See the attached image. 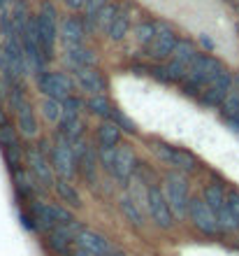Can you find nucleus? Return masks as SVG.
I'll use <instances>...</instances> for the list:
<instances>
[{
  "instance_id": "obj_1",
  "label": "nucleus",
  "mask_w": 239,
  "mask_h": 256,
  "mask_svg": "<svg viewBox=\"0 0 239 256\" xmlns=\"http://www.w3.org/2000/svg\"><path fill=\"white\" fill-rule=\"evenodd\" d=\"M226 70V66L219 61V58H214L209 54H200L193 66L188 68V74L184 77L181 82V88H184V94H191V96H198L205 91L207 84H212L221 72Z\"/></svg>"
},
{
  "instance_id": "obj_2",
  "label": "nucleus",
  "mask_w": 239,
  "mask_h": 256,
  "mask_svg": "<svg viewBox=\"0 0 239 256\" xmlns=\"http://www.w3.org/2000/svg\"><path fill=\"white\" fill-rule=\"evenodd\" d=\"M28 212H30V216H33V222H35V233H42V236H47L49 230H53L56 226L74 222L72 210L65 208L63 202L35 200Z\"/></svg>"
},
{
  "instance_id": "obj_3",
  "label": "nucleus",
  "mask_w": 239,
  "mask_h": 256,
  "mask_svg": "<svg viewBox=\"0 0 239 256\" xmlns=\"http://www.w3.org/2000/svg\"><path fill=\"white\" fill-rule=\"evenodd\" d=\"M163 194H165L170 208L177 219H188V205H191V186H188L186 172L172 170L163 177Z\"/></svg>"
},
{
  "instance_id": "obj_4",
  "label": "nucleus",
  "mask_w": 239,
  "mask_h": 256,
  "mask_svg": "<svg viewBox=\"0 0 239 256\" xmlns=\"http://www.w3.org/2000/svg\"><path fill=\"white\" fill-rule=\"evenodd\" d=\"M146 212H149L151 224L160 230H172L177 224V216H174L172 208L163 194V186H158V184L146 186Z\"/></svg>"
},
{
  "instance_id": "obj_5",
  "label": "nucleus",
  "mask_w": 239,
  "mask_h": 256,
  "mask_svg": "<svg viewBox=\"0 0 239 256\" xmlns=\"http://www.w3.org/2000/svg\"><path fill=\"white\" fill-rule=\"evenodd\" d=\"M188 222L200 236L205 238H216L221 236V226L216 222V214L212 208L205 202L202 196H191V205H188Z\"/></svg>"
},
{
  "instance_id": "obj_6",
  "label": "nucleus",
  "mask_w": 239,
  "mask_h": 256,
  "mask_svg": "<svg viewBox=\"0 0 239 256\" xmlns=\"http://www.w3.org/2000/svg\"><path fill=\"white\" fill-rule=\"evenodd\" d=\"M49 161H51V168H53V172H56V177H60V180H70V182H72L74 175L79 172L72 144H70L65 138H60V135L56 138L51 152H49Z\"/></svg>"
},
{
  "instance_id": "obj_7",
  "label": "nucleus",
  "mask_w": 239,
  "mask_h": 256,
  "mask_svg": "<svg viewBox=\"0 0 239 256\" xmlns=\"http://www.w3.org/2000/svg\"><path fill=\"white\" fill-rule=\"evenodd\" d=\"M84 228L81 222H70V224H63V226H56L53 230H49L44 236V247L49 250V254L53 256H67L70 250L74 247V240H77V233Z\"/></svg>"
},
{
  "instance_id": "obj_8",
  "label": "nucleus",
  "mask_w": 239,
  "mask_h": 256,
  "mask_svg": "<svg viewBox=\"0 0 239 256\" xmlns=\"http://www.w3.org/2000/svg\"><path fill=\"white\" fill-rule=\"evenodd\" d=\"M26 166L30 170V175L35 177V182L44 186V189H53L56 184V172L51 168V161L47 158V154L37 147H28L26 149Z\"/></svg>"
},
{
  "instance_id": "obj_9",
  "label": "nucleus",
  "mask_w": 239,
  "mask_h": 256,
  "mask_svg": "<svg viewBox=\"0 0 239 256\" xmlns=\"http://www.w3.org/2000/svg\"><path fill=\"white\" fill-rule=\"evenodd\" d=\"M37 86L44 94V98H56L60 102L72 96V82L63 72H42L37 77Z\"/></svg>"
},
{
  "instance_id": "obj_10",
  "label": "nucleus",
  "mask_w": 239,
  "mask_h": 256,
  "mask_svg": "<svg viewBox=\"0 0 239 256\" xmlns=\"http://www.w3.org/2000/svg\"><path fill=\"white\" fill-rule=\"evenodd\" d=\"M230 91H233V72L226 68L212 84L205 86V91L200 94V100L205 102L207 108H221L226 102V98L230 96Z\"/></svg>"
},
{
  "instance_id": "obj_11",
  "label": "nucleus",
  "mask_w": 239,
  "mask_h": 256,
  "mask_svg": "<svg viewBox=\"0 0 239 256\" xmlns=\"http://www.w3.org/2000/svg\"><path fill=\"white\" fill-rule=\"evenodd\" d=\"M156 154H158V158L165 163V166L179 170V172H193V170H198V158H195L191 152H186V149L158 144V147H156Z\"/></svg>"
},
{
  "instance_id": "obj_12",
  "label": "nucleus",
  "mask_w": 239,
  "mask_h": 256,
  "mask_svg": "<svg viewBox=\"0 0 239 256\" xmlns=\"http://www.w3.org/2000/svg\"><path fill=\"white\" fill-rule=\"evenodd\" d=\"M77 247L86 252L88 256H109L114 252V244L112 240H107L100 230H93V228H84L77 233V240H74Z\"/></svg>"
},
{
  "instance_id": "obj_13",
  "label": "nucleus",
  "mask_w": 239,
  "mask_h": 256,
  "mask_svg": "<svg viewBox=\"0 0 239 256\" xmlns=\"http://www.w3.org/2000/svg\"><path fill=\"white\" fill-rule=\"evenodd\" d=\"M156 38H153V42L149 44V56L151 58H156V61H165V58H172L174 54V47H177V35H174V30L170 26H165V24H156Z\"/></svg>"
},
{
  "instance_id": "obj_14",
  "label": "nucleus",
  "mask_w": 239,
  "mask_h": 256,
  "mask_svg": "<svg viewBox=\"0 0 239 256\" xmlns=\"http://www.w3.org/2000/svg\"><path fill=\"white\" fill-rule=\"evenodd\" d=\"M35 30H37V38H40V44H42V49H44V54L51 56L53 44H56V38H58L51 5H44V12L35 19Z\"/></svg>"
},
{
  "instance_id": "obj_15",
  "label": "nucleus",
  "mask_w": 239,
  "mask_h": 256,
  "mask_svg": "<svg viewBox=\"0 0 239 256\" xmlns=\"http://www.w3.org/2000/svg\"><path fill=\"white\" fill-rule=\"evenodd\" d=\"M137 170V156L135 149L130 144H119L116 147V156H114V166H112V175L119 180L121 184H126Z\"/></svg>"
},
{
  "instance_id": "obj_16",
  "label": "nucleus",
  "mask_w": 239,
  "mask_h": 256,
  "mask_svg": "<svg viewBox=\"0 0 239 256\" xmlns=\"http://www.w3.org/2000/svg\"><path fill=\"white\" fill-rule=\"evenodd\" d=\"M74 77H77V84L81 86V91L95 96V94H105L107 91V80L102 77V72H98L95 68H81V70H74Z\"/></svg>"
},
{
  "instance_id": "obj_17",
  "label": "nucleus",
  "mask_w": 239,
  "mask_h": 256,
  "mask_svg": "<svg viewBox=\"0 0 239 256\" xmlns=\"http://www.w3.org/2000/svg\"><path fill=\"white\" fill-rule=\"evenodd\" d=\"M119 212L123 214V219H126V224L130 226V228H135V230H144L146 228V219H144V214H142V210H140V202L135 200V198L123 196V198L119 200Z\"/></svg>"
},
{
  "instance_id": "obj_18",
  "label": "nucleus",
  "mask_w": 239,
  "mask_h": 256,
  "mask_svg": "<svg viewBox=\"0 0 239 256\" xmlns=\"http://www.w3.org/2000/svg\"><path fill=\"white\" fill-rule=\"evenodd\" d=\"M98 154H95V149L88 144V149L81 154V158L77 161V166H79V175L81 180L88 184V186H95L98 184Z\"/></svg>"
},
{
  "instance_id": "obj_19",
  "label": "nucleus",
  "mask_w": 239,
  "mask_h": 256,
  "mask_svg": "<svg viewBox=\"0 0 239 256\" xmlns=\"http://www.w3.org/2000/svg\"><path fill=\"white\" fill-rule=\"evenodd\" d=\"M53 191H56V196H58V200L65 205V208H72V210H79L84 202H81V194L77 191V186H74L70 180H60V177H56V184H53Z\"/></svg>"
},
{
  "instance_id": "obj_20",
  "label": "nucleus",
  "mask_w": 239,
  "mask_h": 256,
  "mask_svg": "<svg viewBox=\"0 0 239 256\" xmlns=\"http://www.w3.org/2000/svg\"><path fill=\"white\" fill-rule=\"evenodd\" d=\"M198 56H200V52L195 49V44H193V42L179 40V42H177V47H174L172 63H174V66H179V68H184V70H188Z\"/></svg>"
},
{
  "instance_id": "obj_21",
  "label": "nucleus",
  "mask_w": 239,
  "mask_h": 256,
  "mask_svg": "<svg viewBox=\"0 0 239 256\" xmlns=\"http://www.w3.org/2000/svg\"><path fill=\"white\" fill-rule=\"evenodd\" d=\"M86 110L91 112V114L100 116L102 122H112L114 110L116 108H112V102L107 100L105 94H95V96H91V98L86 100Z\"/></svg>"
},
{
  "instance_id": "obj_22",
  "label": "nucleus",
  "mask_w": 239,
  "mask_h": 256,
  "mask_svg": "<svg viewBox=\"0 0 239 256\" xmlns=\"http://www.w3.org/2000/svg\"><path fill=\"white\" fill-rule=\"evenodd\" d=\"M58 135L65 138L70 144L84 138V124H81L79 116H65L58 122Z\"/></svg>"
},
{
  "instance_id": "obj_23",
  "label": "nucleus",
  "mask_w": 239,
  "mask_h": 256,
  "mask_svg": "<svg viewBox=\"0 0 239 256\" xmlns=\"http://www.w3.org/2000/svg\"><path fill=\"white\" fill-rule=\"evenodd\" d=\"M121 130L116 122H102L98 126V144L100 147H119L121 144Z\"/></svg>"
},
{
  "instance_id": "obj_24",
  "label": "nucleus",
  "mask_w": 239,
  "mask_h": 256,
  "mask_svg": "<svg viewBox=\"0 0 239 256\" xmlns=\"http://www.w3.org/2000/svg\"><path fill=\"white\" fill-rule=\"evenodd\" d=\"M67 61L74 66V70L93 68L95 66V54L91 52V49L81 47V44H74V47H67Z\"/></svg>"
},
{
  "instance_id": "obj_25",
  "label": "nucleus",
  "mask_w": 239,
  "mask_h": 256,
  "mask_svg": "<svg viewBox=\"0 0 239 256\" xmlns=\"http://www.w3.org/2000/svg\"><path fill=\"white\" fill-rule=\"evenodd\" d=\"M226 194L228 191L223 189L221 184H207L205 189H202V198H205V202L212 208L214 214L226 208Z\"/></svg>"
},
{
  "instance_id": "obj_26",
  "label": "nucleus",
  "mask_w": 239,
  "mask_h": 256,
  "mask_svg": "<svg viewBox=\"0 0 239 256\" xmlns=\"http://www.w3.org/2000/svg\"><path fill=\"white\" fill-rule=\"evenodd\" d=\"M63 40H65L67 47L81 44V40H84V28H81V24L77 19L63 21Z\"/></svg>"
},
{
  "instance_id": "obj_27",
  "label": "nucleus",
  "mask_w": 239,
  "mask_h": 256,
  "mask_svg": "<svg viewBox=\"0 0 239 256\" xmlns=\"http://www.w3.org/2000/svg\"><path fill=\"white\" fill-rule=\"evenodd\" d=\"M2 154H5V163L9 172H19L23 170V161H26V152L21 149V144H12V147H5L2 149Z\"/></svg>"
},
{
  "instance_id": "obj_28",
  "label": "nucleus",
  "mask_w": 239,
  "mask_h": 256,
  "mask_svg": "<svg viewBox=\"0 0 239 256\" xmlns=\"http://www.w3.org/2000/svg\"><path fill=\"white\" fill-rule=\"evenodd\" d=\"M14 186H16V194L21 196V200H33L35 191H37V186L33 184V180H30L23 170L14 172Z\"/></svg>"
},
{
  "instance_id": "obj_29",
  "label": "nucleus",
  "mask_w": 239,
  "mask_h": 256,
  "mask_svg": "<svg viewBox=\"0 0 239 256\" xmlns=\"http://www.w3.org/2000/svg\"><path fill=\"white\" fill-rule=\"evenodd\" d=\"M42 114H44L47 122L58 124L60 119H63V102L56 100V98H44V102H42Z\"/></svg>"
},
{
  "instance_id": "obj_30",
  "label": "nucleus",
  "mask_w": 239,
  "mask_h": 256,
  "mask_svg": "<svg viewBox=\"0 0 239 256\" xmlns=\"http://www.w3.org/2000/svg\"><path fill=\"white\" fill-rule=\"evenodd\" d=\"M128 26H130V16H128V12L116 14L114 21L109 24V28H107V33H109L112 40H121V38L128 33Z\"/></svg>"
},
{
  "instance_id": "obj_31",
  "label": "nucleus",
  "mask_w": 239,
  "mask_h": 256,
  "mask_svg": "<svg viewBox=\"0 0 239 256\" xmlns=\"http://www.w3.org/2000/svg\"><path fill=\"white\" fill-rule=\"evenodd\" d=\"M156 24H151V21H144V24H140V26L135 28V38H137V42L140 44H144V47H149L153 42V38H156Z\"/></svg>"
},
{
  "instance_id": "obj_32",
  "label": "nucleus",
  "mask_w": 239,
  "mask_h": 256,
  "mask_svg": "<svg viewBox=\"0 0 239 256\" xmlns=\"http://www.w3.org/2000/svg\"><path fill=\"white\" fill-rule=\"evenodd\" d=\"M114 16H116V7L114 5H105L102 10H100L95 16H91V21H93V28H109V24L114 21Z\"/></svg>"
},
{
  "instance_id": "obj_33",
  "label": "nucleus",
  "mask_w": 239,
  "mask_h": 256,
  "mask_svg": "<svg viewBox=\"0 0 239 256\" xmlns=\"http://www.w3.org/2000/svg\"><path fill=\"white\" fill-rule=\"evenodd\" d=\"M84 105H86V102L81 100V98H77V96L65 98V100H63V119H65V116H79Z\"/></svg>"
},
{
  "instance_id": "obj_34",
  "label": "nucleus",
  "mask_w": 239,
  "mask_h": 256,
  "mask_svg": "<svg viewBox=\"0 0 239 256\" xmlns=\"http://www.w3.org/2000/svg\"><path fill=\"white\" fill-rule=\"evenodd\" d=\"M12 144H19V133H16V128L5 124V126H0V147L5 149Z\"/></svg>"
},
{
  "instance_id": "obj_35",
  "label": "nucleus",
  "mask_w": 239,
  "mask_h": 256,
  "mask_svg": "<svg viewBox=\"0 0 239 256\" xmlns=\"http://www.w3.org/2000/svg\"><path fill=\"white\" fill-rule=\"evenodd\" d=\"M114 156H116V147H100L98 149V161H100V166H102L107 172H112Z\"/></svg>"
},
{
  "instance_id": "obj_36",
  "label": "nucleus",
  "mask_w": 239,
  "mask_h": 256,
  "mask_svg": "<svg viewBox=\"0 0 239 256\" xmlns=\"http://www.w3.org/2000/svg\"><path fill=\"white\" fill-rule=\"evenodd\" d=\"M112 122L119 124L121 130H126V133H137V126H135V122H130L121 110H114V116H112Z\"/></svg>"
},
{
  "instance_id": "obj_37",
  "label": "nucleus",
  "mask_w": 239,
  "mask_h": 256,
  "mask_svg": "<svg viewBox=\"0 0 239 256\" xmlns=\"http://www.w3.org/2000/svg\"><path fill=\"white\" fill-rule=\"evenodd\" d=\"M226 202H228V210L233 212V216L239 222V191H228Z\"/></svg>"
},
{
  "instance_id": "obj_38",
  "label": "nucleus",
  "mask_w": 239,
  "mask_h": 256,
  "mask_svg": "<svg viewBox=\"0 0 239 256\" xmlns=\"http://www.w3.org/2000/svg\"><path fill=\"white\" fill-rule=\"evenodd\" d=\"M107 5V0H86V12H88V16H95V14L102 10V7Z\"/></svg>"
},
{
  "instance_id": "obj_39",
  "label": "nucleus",
  "mask_w": 239,
  "mask_h": 256,
  "mask_svg": "<svg viewBox=\"0 0 239 256\" xmlns=\"http://www.w3.org/2000/svg\"><path fill=\"white\" fill-rule=\"evenodd\" d=\"M67 256H88V254H86L84 250H81V247H77V244H74V247L70 250V254H67Z\"/></svg>"
},
{
  "instance_id": "obj_40",
  "label": "nucleus",
  "mask_w": 239,
  "mask_h": 256,
  "mask_svg": "<svg viewBox=\"0 0 239 256\" xmlns=\"http://www.w3.org/2000/svg\"><path fill=\"white\" fill-rule=\"evenodd\" d=\"M233 94L239 96V72L233 74Z\"/></svg>"
},
{
  "instance_id": "obj_41",
  "label": "nucleus",
  "mask_w": 239,
  "mask_h": 256,
  "mask_svg": "<svg viewBox=\"0 0 239 256\" xmlns=\"http://www.w3.org/2000/svg\"><path fill=\"white\" fill-rule=\"evenodd\" d=\"M5 124H7V112L2 108V100H0V126H5Z\"/></svg>"
},
{
  "instance_id": "obj_42",
  "label": "nucleus",
  "mask_w": 239,
  "mask_h": 256,
  "mask_svg": "<svg viewBox=\"0 0 239 256\" xmlns=\"http://www.w3.org/2000/svg\"><path fill=\"white\" fill-rule=\"evenodd\" d=\"M65 2L70 7H84V5H86V0H65Z\"/></svg>"
},
{
  "instance_id": "obj_43",
  "label": "nucleus",
  "mask_w": 239,
  "mask_h": 256,
  "mask_svg": "<svg viewBox=\"0 0 239 256\" xmlns=\"http://www.w3.org/2000/svg\"><path fill=\"white\" fill-rule=\"evenodd\" d=\"M109 256H130V254H126V252H123V250H116V247H114V252H112V254H109Z\"/></svg>"
}]
</instances>
